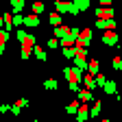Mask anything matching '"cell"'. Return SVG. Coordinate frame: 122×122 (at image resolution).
Instances as JSON below:
<instances>
[{
	"mask_svg": "<svg viewBox=\"0 0 122 122\" xmlns=\"http://www.w3.org/2000/svg\"><path fill=\"white\" fill-rule=\"evenodd\" d=\"M63 76H66V81L70 85V92H76V89H79V83H81V76H83V70L76 68V66L63 68Z\"/></svg>",
	"mask_w": 122,
	"mask_h": 122,
	"instance_id": "1",
	"label": "cell"
},
{
	"mask_svg": "<svg viewBox=\"0 0 122 122\" xmlns=\"http://www.w3.org/2000/svg\"><path fill=\"white\" fill-rule=\"evenodd\" d=\"M55 11H59L61 15H63V13L79 15V9L72 5V0H55Z\"/></svg>",
	"mask_w": 122,
	"mask_h": 122,
	"instance_id": "2",
	"label": "cell"
},
{
	"mask_svg": "<svg viewBox=\"0 0 122 122\" xmlns=\"http://www.w3.org/2000/svg\"><path fill=\"white\" fill-rule=\"evenodd\" d=\"M20 44H22L20 57H22V59H28V57H30V50H33V44H35V35H26Z\"/></svg>",
	"mask_w": 122,
	"mask_h": 122,
	"instance_id": "3",
	"label": "cell"
},
{
	"mask_svg": "<svg viewBox=\"0 0 122 122\" xmlns=\"http://www.w3.org/2000/svg\"><path fill=\"white\" fill-rule=\"evenodd\" d=\"M100 39H102L105 46H116V44H118V35H116V30H113V28H107L105 33H102Z\"/></svg>",
	"mask_w": 122,
	"mask_h": 122,
	"instance_id": "4",
	"label": "cell"
},
{
	"mask_svg": "<svg viewBox=\"0 0 122 122\" xmlns=\"http://www.w3.org/2000/svg\"><path fill=\"white\" fill-rule=\"evenodd\" d=\"M22 24L28 26V28H37V26H39V15H37V13L24 15V18H22Z\"/></svg>",
	"mask_w": 122,
	"mask_h": 122,
	"instance_id": "5",
	"label": "cell"
},
{
	"mask_svg": "<svg viewBox=\"0 0 122 122\" xmlns=\"http://www.w3.org/2000/svg\"><path fill=\"white\" fill-rule=\"evenodd\" d=\"M76 94H79V100H81V102H92V100H94V92L87 89V87H85V89L79 87V89H76Z\"/></svg>",
	"mask_w": 122,
	"mask_h": 122,
	"instance_id": "6",
	"label": "cell"
},
{
	"mask_svg": "<svg viewBox=\"0 0 122 122\" xmlns=\"http://www.w3.org/2000/svg\"><path fill=\"white\" fill-rule=\"evenodd\" d=\"M96 28H100V30H107V28H116V20H113V18H109V20L96 18Z\"/></svg>",
	"mask_w": 122,
	"mask_h": 122,
	"instance_id": "7",
	"label": "cell"
},
{
	"mask_svg": "<svg viewBox=\"0 0 122 122\" xmlns=\"http://www.w3.org/2000/svg\"><path fill=\"white\" fill-rule=\"evenodd\" d=\"M89 116V107L87 102H79V109H76V118H79V122H85Z\"/></svg>",
	"mask_w": 122,
	"mask_h": 122,
	"instance_id": "8",
	"label": "cell"
},
{
	"mask_svg": "<svg viewBox=\"0 0 122 122\" xmlns=\"http://www.w3.org/2000/svg\"><path fill=\"white\" fill-rule=\"evenodd\" d=\"M96 18H102V20L113 18V9H111V7H98V9H96Z\"/></svg>",
	"mask_w": 122,
	"mask_h": 122,
	"instance_id": "9",
	"label": "cell"
},
{
	"mask_svg": "<svg viewBox=\"0 0 122 122\" xmlns=\"http://www.w3.org/2000/svg\"><path fill=\"white\" fill-rule=\"evenodd\" d=\"M68 33H70V26H63V24H57V26L52 28V37H57V39L66 37Z\"/></svg>",
	"mask_w": 122,
	"mask_h": 122,
	"instance_id": "10",
	"label": "cell"
},
{
	"mask_svg": "<svg viewBox=\"0 0 122 122\" xmlns=\"http://www.w3.org/2000/svg\"><path fill=\"white\" fill-rule=\"evenodd\" d=\"M81 81H83V85H85L87 89H92V92L96 89V83H94V74H89V72H87V74H83V76H81Z\"/></svg>",
	"mask_w": 122,
	"mask_h": 122,
	"instance_id": "11",
	"label": "cell"
},
{
	"mask_svg": "<svg viewBox=\"0 0 122 122\" xmlns=\"http://www.w3.org/2000/svg\"><path fill=\"white\" fill-rule=\"evenodd\" d=\"M30 55H35L39 61H46L48 59V55H46V50L41 48V46H37V44H33V50H30Z\"/></svg>",
	"mask_w": 122,
	"mask_h": 122,
	"instance_id": "12",
	"label": "cell"
},
{
	"mask_svg": "<svg viewBox=\"0 0 122 122\" xmlns=\"http://www.w3.org/2000/svg\"><path fill=\"white\" fill-rule=\"evenodd\" d=\"M72 5L79 9V13L81 11H89V5H92V0H72Z\"/></svg>",
	"mask_w": 122,
	"mask_h": 122,
	"instance_id": "13",
	"label": "cell"
},
{
	"mask_svg": "<svg viewBox=\"0 0 122 122\" xmlns=\"http://www.w3.org/2000/svg\"><path fill=\"white\" fill-rule=\"evenodd\" d=\"M87 72H89V74L100 72V63H98V59H87Z\"/></svg>",
	"mask_w": 122,
	"mask_h": 122,
	"instance_id": "14",
	"label": "cell"
},
{
	"mask_svg": "<svg viewBox=\"0 0 122 122\" xmlns=\"http://www.w3.org/2000/svg\"><path fill=\"white\" fill-rule=\"evenodd\" d=\"M100 89H105V94H116V83L109 81V79H105V83L100 85Z\"/></svg>",
	"mask_w": 122,
	"mask_h": 122,
	"instance_id": "15",
	"label": "cell"
},
{
	"mask_svg": "<svg viewBox=\"0 0 122 122\" xmlns=\"http://www.w3.org/2000/svg\"><path fill=\"white\" fill-rule=\"evenodd\" d=\"M61 18H63V15H61L59 11H52V13L48 15V22H50V26H57V24H61Z\"/></svg>",
	"mask_w": 122,
	"mask_h": 122,
	"instance_id": "16",
	"label": "cell"
},
{
	"mask_svg": "<svg viewBox=\"0 0 122 122\" xmlns=\"http://www.w3.org/2000/svg\"><path fill=\"white\" fill-rule=\"evenodd\" d=\"M9 41V30H0V55L5 52V46Z\"/></svg>",
	"mask_w": 122,
	"mask_h": 122,
	"instance_id": "17",
	"label": "cell"
},
{
	"mask_svg": "<svg viewBox=\"0 0 122 122\" xmlns=\"http://www.w3.org/2000/svg\"><path fill=\"white\" fill-rule=\"evenodd\" d=\"M30 9H33V13H44V9H46V5H44V0H35L33 5H30Z\"/></svg>",
	"mask_w": 122,
	"mask_h": 122,
	"instance_id": "18",
	"label": "cell"
},
{
	"mask_svg": "<svg viewBox=\"0 0 122 122\" xmlns=\"http://www.w3.org/2000/svg\"><path fill=\"white\" fill-rule=\"evenodd\" d=\"M2 26L9 30L13 26V13H2Z\"/></svg>",
	"mask_w": 122,
	"mask_h": 122,
	"instance_id": "19",
	"label": "cell"
},
{
	"mask_svg": "<svg viewBox=\"0 0 122 122\" xmlns=\"http://www.w3.org/2000/svg\"><path fill=\"white\" fill-rule=\"evenodd\" d=\"M92 102H94V107L89 109V116H92V118H96V116L100 113V109H102V102H100V100H92Z\"/></svg>",
	"mask_w": 122,
	"mask_h": 122,
	"instance_id": "20",
	"label": "cell"
},
{
	"mask_svg": "<svg viewBox=\"0 0 122 122\" xmlns=\"http://www.w3.org/2000/svg\"><path fill=\"white\" fill-rule=\"evenodd\" d=\"M22 9H24V0H11V11L13 13H18Z\"/></svg>",
	"mask_w": 122,
	"mask_h": 122,
	"instance_id": "21",
	"label": "cell"
},
{
	"mask_svg": "<svg viewBox=\"0 0 122 122\" xmlns=\"http://www.w3.org/2000/svg\"><path fill=\"white\" fill-rule=\"evenodd\" d=\"M79 102H81V100H72L70 105H66V111H68L70 116H74V113H76V109H79Z\"/></svg>",
	"mask_w": 122,
	"mask_h": 122,
	"instance_id": "22",
	"label": "cell"
},
{
	"mask_svg": "<svg viewBox=\"0 0 122 122\" xmlns=\"http://www.w3.org/2000/svg\"><path fill=\"white\" fill-rule=\"evenodd\" d=\"M44 87H46V89H52V92H55V89L59 87V83H57V79H46V81H44Z\"/></svg>",
	"mask_w": 122,
	"mask_h": 122,
	"instance_id": "23",
	"label": "cell"
},
{
	"mask_svg": "<svg viewBox=\"0 0 122 122\" xmlns=\"http://www.w3.org/2000/svg\"><path fill=\"white\" fill-rule=\"evenodd\" d=\"M61 52H63V57H66V59H72V57H74V52H76V48H74V46H68V48H63Z\"/></svg>",
	"mask_w": 122,
	"mask_h": 122,
	"instance_id": "24",
	"label": "cell"
},
{
	"mask_svg": "<svg viewBox=\"0 0 122 122\" xmlns=\"http://www.w3.org/2000/svg\"><path fill=\"white\" fill-rule=\"evenodd\" d=\"M46 46H48L50 50H57V48H59V39H57V37H50L48 41H46Z\"/></svg>",
	"mask_w": 122,
	"mask_h": 122,
	"instance_id": "25",
	"label": "cell"
},
{
	"mask_svg": "<svg viewBox=\"0 0 122 122\" xmlns=\"http://www.w3.org/2000/svg\"><path fill=\"white\" fill-rule=\"evenodd\" d=\"M22 18H24V15L18 11V13H13V26H22Z\"/></svg>",
	"mask_w": 122,
	"mask_h": 122,
	"instance_id": "26",
	"label": "cell"
},
{
	"mask_svg": "<svg viewBox=\"0 0 122 122\" xmlns=\"http://www.w3.org/2000/svg\"><path fill=\"white\" fill-rule=\"evenodd\" d=\"M111 63H113V70H122V59H120V55H116V57H113Z\"/></svg>",
	"mask_w": 122,
	"mask_h": 122,
	"instance_id": "27",
	"label": "cell"
},
{
	"mask_svg": "<svg viewBox=\"0 0 122 122\" xmlns=\"http://www.w3.org/2000/svg\"><path fill=\"white\" fill-rule=\"evenodd\" d=\"M26 35H28L26 30H18V33H15V37H18V41H22V39H24Z\"/></svg>",
	"mask_w": 122,
	"mask_h": 122,
	"instance_id": "28",
	"label": "cell"
},
{
	"mask_svg": "<svg viewBox=\"0 0 122 122\" xmlns=\"http://www.w3.org/2000/svg\"><path fill=\"white\" fill-rule=\"evenodd\" d=\"M15 102H18L20 107H26V105H28V100H26V98H18V100H15Z\"/></svg>",
	"mask_w": 122,
	"mask_h": 122,
	"instance_id": "29",
	"label": "cell"
},
{
	"mask_svg": "<svg viewBox=\"0 0 122 122\" xmlns=\"http://www.w3.org/2000/svg\"><path fill=\"white\" fill-rule=\"evenodd\" d=\"M100 7H111V0H98Z\"/></svg>",
	"mask_w": 122,
	"mask_h": 122,
	"instance_id": "30",
	"label": "cell"
},
{
	"mask_svg": "<svg viewBox=\"0 0 122 122\" xmlns=\"http://www.w3.org/2000/svg\"><path fill=\"white\" fill-rule=\"evenodd\" d=\"M9 111V105H0V113H7Z\"/></svg>",
	"mask_w": 122,
	"mask_h": 122,
	"instance_id": "31",
	"label": "cell"
},
{
	"mask_svg": "<svg viewBox=\"0 0 122 122\" xmlns=\"http://www.w3.org/2000/svg\"><path fill=\"white\" fill-rule=\"evenodd\" d=\"M0 26H2V11H0Z\"/></svg>",
	"mask_w": 122,
	"mask_h": 122,
	"instance_id": "32",
	"label": "cell"
}]
</instances>
